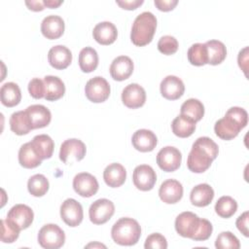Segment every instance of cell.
<instances>
[{
  "label": "cell",
  "instance_id": "17",
  "mask_svg": "<svg viewBox=\"0 0 249 249\" xmlns=\"http://www.w3.org/2000/svg\"><path fill=\"white\" fill-rule=\"evenodd\" d=\"M48 60L52 67L57 70H62L70 65L72 61V53L65 46H53L48 53Z\"/></svg>",
  "mask_w": 249,
  "mask_h": 249
},
{
  "label": "cell",
  "instance_id": "48",
  "mask_svg": "<svg viewBox=\"0 0 249 249\" xmlns=\"http://www.w3.org/2000/svg\"><path fill=\"white\" fill-rule=\"evenodd\" d=\"M237 61L239 67L243 70L244 74L247 76V62H248V48L245 47L243 50H241L237 56Z\"/></svg>",
  "mask_w": 249,
  "mask_h": 249
},
{
  "label": "cell",
  "instance_id": "43",
  "mask_svg": "<svg viewBox=\"0 0 249 249\" xmlns=\"http://www.w3.org/2000/svg\"><path fill=\"white\" fill-rule=\"evenodd\" d=\"M226 115L231 117L233 121H235L241 126V128H244L247 125L248 114L245 109H243L241 107H236V106L231 107L227 111Z\"/></svg>",
  "mask_w": 249,
  "mask_h": 249
},
{
  "label": "cell",
  "instance_id": "27",
  "mask_svg": "<svg viewBox=\"0 0 249 249\" xmlns=\"http://www.w3.org/2000/svg\"><path fill=\"white\" fill-rule=\"evenodd\" d=\"M45 84V99L48 101H55L61 98L65 93V86L62 80L56 76L48 75L44 77Z\"/></svg>",
  "mask_w": 249,
  "mask_h": 249
},
{
  "label": "cell",
  "instance_id": "14",
  "mask_svg": "<svg viewBox=\"0 0 249 249\" xmlns=\"http://www.w3.org/2000/svg\"><path fill=\"white\" fill-rule=\"evenodd\" d=\"M160 89L165 99L176 100L184 94L185 86L183 81L177 76L168 75L160 82Z\"/></svg>",
  "mask_w": 249,
  "mask_h": 249
},
{
  "label": "cell",
  "instance_id": "26",
  "mask_svg": "<svg viewBox=\"0 0 249 249\" xmlns=\"http://www.w3.org/2000/svg\"><path fill=\"white\" fill-rule=\"evenodd\" d=\"M214 197V191L210 185L206 183L198 184L194 187L190 194V200L193 205L204 207L211 203Z\"/></svg>",
  "mask_w": 249,
  "mask_h": 249
},
{
  "label": "cell",
  "instance_id": "38",
  "mask_svg": "<svg viewBox=\"0 0 249 249\" xmlns=\"http://www.w3.org/2000/svg\"><path fill=\"white\" fill-rule=\"evenodd\" d=\"M21 230L8 218L1 220V241L4 243H13L18 238Z\"/></svg>",
  "mask_w": 249,
  "mask_h": 249
},
{
  "label": "cell",
  "instance_id": "45",
  "mask_svg": "<svg viewBox=\"0 0 249 249\" xmlns=\"http://www.w3.org/2000/svg\"><path fill=\"white\" fill-rule=\"evenodd\" d=\"M248 219H249V213H248V211H245L236 219V222H235V225H236V228L238 229V231L246 237L249 236Z\"/></svg>",
  "mask_w": 249,
  "mask_h": 249
},
{
  "label": "cell",
  "instance_id": "47",
  "mask_svg": "<svg viewBox=\"0 0 249 249\" xmlns=\"http://www.w3.org/2000/svg\"><path fill=\"white\" fill-rule=\"evenodd\" d=\"M116 3L124 10H135L139 6H141L144 1L143 0H124V1H116Z\"/></svg>",
  "mask_w": 249,
  "mask_h": 249
},
{
  "label": "cell",
  "instance_id": "31",
  "mask_svg": "<svg viewBox=\"0 0 249 249\" xmlns=\"http://www.w3.org/2000/svg\"><path fill=\"white\" fill-rule=\"evenodd\" d=\"M9 123L11 130L17 135H25L33 129L25 110L13 113Z\"/></svg>",
  "mask_w": 249,
  "mask_h": 249
},
{
  "label": "cell",
  "instance_id": "8",
  "mask_svg": "<svg viewBox=\"0 0 249 249\" xmlns=\"http://www.w3.org/2000/svg\"><path fill=\"white\" fill-rule=\"evenodd\" d=\"M182 161L181 152L172 146H166L160 149L157 155V163L159 167L165 172L177 170Z\"/></svg>",
  "mask_w": 249,
  "mask_h": 249
},
{
  "label": "cell",
  "instance_id": "11",
  "mask_svg": "<svg viewBox=\"0 0 249 249\" xmlns=\"http://www.w3.org/2000/svg\"><path fill=\"white\" fill-rule=\"evenodd\" d=\"M132 181L138 190L147 192L154 188L157 182V174L152 166L148 164H140L133 170Z\"/></svg>",
  "mask_w": 249,
  "mask_h": 249
},
{
  "label": "cell",
  "instance_id": "41",
  "mask_svg": "<svg viewBox=\"0 0 249 249\" xmlns=\"http://www.w3.org/2000/svg\"><path fill=\"white\" fill-rule=\"evenodd\" d=\"M212 231H213L212 224L208 220L202 218V219H200L197 231H196V233L194 234L192 239L195 240V241L207 240L210 237V235L212 233Z\"/></svg>",
  "mask_w": 249,
  "mask_h": 249
},
{
  "label": "cell",
  "instance_id": "5",
  "mask_svg": "<svg viewBox=\"0 0 249 249\" xmlns=\"http://www.w3.org/2000/svg\"><path fill=\"white\" fill-rule=\"evenodd\" d=\"M87 148L83 141L77 138H70L62 142L59 150V159L63 163L80 161L86 156Z\"/></svg>",
  "mask_w": 249,
  "mask_h": 249
},
{
  "label": "cell",
  "instance_id": "32",
  "mask_svg": "<svg viewBox=\"0 0 249 249\" xmlns=\"http://www.w3.org/2000/svg\"><path fill=\"white\" fill-rule=\"evenodd\" d=\"M98 65V54L91 47H86L79 53V66L85 73H90Z\"/></svg>",
  "mask_w": 249,
  "mask_h": 249
},
{
  "label": "cell",
  "instance_id": "21",
  "mask_svg": "<svg viewBox=\"0 0 249 249\" xmlns=\"http://www.w3.org/2000/svg\"><path fill=\"white\" fill-rule=\"evenodd\" d=\"M33 129L47 126L52 120L51 111L41 104L30 105L25 109Z\"/></svg>",
  "mask_w": 249,
  "mask_h": 249
},
{
  "label": "cell",
  "instance_id": "49",
  "mask_svg": "<svg viewBox=\"0 0 249 249\" xmlns=\"http://www.w3.org/2000/svg\"><path fill=\"white\" fill-rule=\"evenodd\" d=\"M25 5L29 10L34 12L43 11L45 9V5L43 1H25Z\"/></svg>",
  "mask_w": 249,
  "mask_h": 249
},
{
  "label": "cell",
  "instance_id": "28",
  "mask_svg": "<svg viewBox=\"0 0 249 249\" xmlns=\"http://www.w3.org/2000/svg\"><path fill=\"white\" fill-rule=\"evenodd\" d=\"M172 132L180 137L186 138L191 136L196 130V122L185 115H178L171 124Z\"/></svg>",
  "mask_w": 249,
  "mask_h": 249
},
{
  "label": "cell",
  "instance_id": "42",
  "mask_svg": "<svg viewBox=\"0 0 249 249\" xmlns=\"http://www.w3.org/2000/svg\"><path fill=\"white\" fill-rule=\"evenodd\" d=\"M144 247L146 249H166L167 241L162 234L159 232H155L150 234L146 238Z\"/></svg>",
  "mask_w": 249,
  "mask_h": 249
},
{
  "label": "cell",
  "instance_id": "35",
  "mask_svg": "<svg viewBox=\"0 0 249 249\" xmlns=\"http://www.w3.org/2000/svg\"><path fill=\"white\" fill-rule=\"evenodd\" d=\"M49 181L43 174H35L28 179L27 189L33 196H43L49 191Z\"/></svg>",
  "mask_w": 249,
  "mask_h": 249
},
{
  "label": "cell",
  "instance_id": "9",
  "mask_svg": "<svg viewBox=\"0 0 249 249\" xmlns=\"http://www.w3.org/2000/svg\"><path fill=\"white\" fill-rule=\"evenodd\" d=\"M60 217L69 227L79 226L84 218L83 207L74 198L65 199L60 205Z\"/></svg>",
  "mask_w": 249,
  "mask_h": 249
},
{
  "label": "cell",
  "instance_id": "36",
  "mask_svg": "<svg viewBox=\"0 0 249 249\" xmlns=\"http://www.w3.org/2000/svg\"><path fill=\"white\" fill-rule=\"evenodd\" d=\"M237 210V202L231 196H221L216 204H215V211L218 216L222 218H230L231 217Z\"/></svg>",
  "mask_w": 249,
  "mask_h": 249
},
{
  "label": "cell",
  "instance_id": "19",
  "mask_svg": "<svg viewBox=\"0 0 249 249\" xmlns=\"http://www.w3.org/2000/svg\"><path fill=\"white\" fill-rule=\"evenodd\" d=\"M133 62L130 57L126 55H120L112 61L110 65V75L116 81H124L133 72Z\"/></svg>",
  "mask_w": 249,
  "mask_h": 249
},
{
  "label": "cell",
  "instance_id": "12",
  "mask_svg": "<svg viewBox=\"0 0 249 249\" xmlns=\"http://www.w3.org/2000/svg\"><path fill=\"white\" fill-rule=\"evenodd\" d=\"M99 185L97 179L88 172H81L75 175L73 179L74 191L83 197H90L98 191Z\"/></svg>",
  "mask_w": 249,
  "mask_h": 249
},
{
  "label": "cell",
  "instance_id": "24",
  "mask_svg": "<svg viewBox=\"0 0 249 249\" xmlns=\"http://www.w3.org/2000/svg\"><path fill=\"white\" fill-rule=\"evenodd\" d=\"M42 158L32 142L21 145L18 151V162L24 168H35L42 163Z\"/></svg>",
  "mask_w": 249,
  "mask_h": 249
},
{
  "label": "cell",
  "instance_id": "37",
  "mask_svg": "<svg viewBox=\"0 0 249 249\" xmlns=\"http://www.w3.org/2000/svg\"><path fill=\"white\" fill-rule=\"evenodd\" d=\"M188 60L195 66H202L207 63V50L205 44L196 43L188 50Z\"/></svg>",
  "mask_w": 249,
  "mask_h": 249
},
{
  "label": "cell",
  "instance_id": "34",
  "mask_svg": "<svg viewBox=\"0 0 249 249\" xmlns=\"http://www.w3.org/2000/svg\"><path fill=\"white\" fill-rule=\"evenodd\" d=\"M32 144L36 148L37 152L41 156L42 160H47L52 158L54 148V143L53 139L47 134H39L34 136L32 139Z\"/></svg>",
  "mask_w": 249,
  "mask_h": 249
},
{
  "label": "cell",
  "instance_id": "23",
  "mask_svg": "<svg viewBox=\"0 0 249 249\" xmlns=\"http://www.w3.org/2000/svg\"><path fill=\"white\" fill-rule=\"evenodd\" d=\"M241 129V126L227 115H225L224 118L218 120L214 125V131L216 135L223 140L233 139L238 135Z\"/></svg>",
  "mask_w": 249,
  "mask_h": 249
},
{
  "label": "cell",
  "instance_id": "4",
  "mask_svg": "<svg viewBox=\"0 0 249 249\" xmlns=\"http://www.w3.org/2000/svg\"><path fill=\"white\" fill-rule=\"evenodd\" d=\"M37 238L43 248L58 249L65 242V233L57 225L47 224L40 229Z\"/></svg>",
  "mask_w": 249,
  "mask_h": 249
},
{
  "label": "cell",
  "instance_id": "18",
  "mask_svg": "<svg viewBox=\"0 0 249 249\" xmlns=\"http://www.w3.org/2000/svg\"><path fill=\"white\" fill-rule=\"evenodd\" d=\"M64 20L56 15L47 16L41 22V32L50 40H55L61 37L64 32Z\"/></svg>",
  "mask_w": 249,
  "mask_h": 249
},
{
  "label": "cell",
  "instance_id": "46",
  "mask_svg": "<svg viewBox=\"0 0 249 249\" xmlns=\"http://www.w3.org/2000/svg\"><path fill=\"white\" fill-rule=\"evenodd\" d=\"M155 6L162 12H169L178 4L177 0H155Z\"/></svg>",
  "mask_w": 249,
  "mask_h": 249
},
{
  "label": "cell",
  "instance_id": "50",
  "mask_svg": "<svg viewBox=\"0 0 249 249\" xmlns=\"http://www.w3.org/2000/svg\"><path fill=\"white\" fill-rule=\"evenodd\" d=\"M44 5L45 7H48V8H51V9H55L57 7H59L63 1L62 0H44Z\"/></svg>",
  "mask_w": 249,
  "mask_h": 249
},
{
  "label": "cell",
  "instance_id": "2",
  "mask_svg": "<svg viewBox=\"0 0 249 249\" xmlns=\"http://www.w3.org/2000/svg\"><path fill=\"white\" fill-rule=\"evenodd\" d=\"M157 28V18L151 12L139 14L132 24L130 39L138 47H143L152 42Z\"/></svg>",
  "mask_w": 249,
  "mask_h": 249
},
{
  "label": "cell",
  "instance_id": "20",
  "mask_svg": "<svg viewBox=\"0 0 249 249\" xmlns=\"http://www.w3.org/2000/svg\"><path fill=\"white\" fill-rule=\"evenodd\" d=\"M133 147L140 152L146 153L153 151L158 143V138L156 134L149 129H138L136 130L131 138Z\"/></svg>",
  "mask_w": 249,
  "mask_h": 249
},
{
  "label": "cell",
  "instance_id": "10",
  "mask_svg": "<svg viewBox=\"0 0 249 249\" xmlns=\"http://www.w3.org/2000/svg\"><path fill=\"white\" fill-rule=\"evenodd\" d=\"M200 218L190 211L180 213L175 219V230L183 237L191 238L194 236L199 226Z\"/></svg>",
  "mask_w": 249,
  "mask_h": 249
},
{
  "label": "cell",
  "instance_id": "33",
  "mask_svg": "<svg viewBox=\"0 0 249 249\" xmlns=\"http://www.w3.org/2000/svg\"><path fill=\"white\" fill-rule=\"evenodd\" d=\"M181 114L191 118L196 123L200 121L204 115V106L198 99L190 98L181 105Z\"/></svg>",
  "mask_w": 249,
  "mask_h": 249
},
{
  "label": "cell",
  "instance_id": "7",
  "mask_svg": "<svg viewBox=\"0 0 249 249\" xmlns=\"http://www.w3.org/2000/svg\"><path fill=\"white\" fill-rule=\"evenodd\" d=\"M115 213L114 203L107 198H99L92 202L89 209V216L94 225H102L108 222Z\"/></svg>",
  "mask_w": 249,
  "mask_h": 249
},
{
  "label": "cell",
  "instance_id": "15",
  "mask_svg": "<svg viewBox=\"0 0 249 249\" xmlns=\"http://www.w3.org/2000/svg\"><path fill=\"white\" fill-rule=\"evenodd\" d=\"M159 196L164 203L174 204L183 196V186L175 179H167L161 183L159 190Z\"/></svg>",
  "mask_w": 249,
  "mask_h": 249
},
{
  "label": "cell",
  "instance_id": "51",
  "mask_svg": "<svg viewBox=\"0 0 249 249\" xmlns=\"http://www.w3.org/2000/svg\"><path fill=\"white\" fill-rule=\"evenodd\" d=\"M86 247H103V248H105L106 246L103 244H100V243H89Z\"/></svg>",
  "mask_w": 249,
  "mask_h": 249
},
{
  "label": "cell",
  "instance_id": "6",
  "mask_svg": "<svg viewBox=\"0 0 249 249\" xmlns=\"http://www.w3.org/2000/svg\"><path fill=\"white\" fill-rule=\"evenodd\" d=\"M110 85L103 77L96 76L89 79L85 87L87 98L94 103H101L107 100L110 95Z\"/></svg>",
  "mask_w": 249,
  "mask_h": 249
},
{
  "label": "cell",
  "instance_id": "25",
  "mask_svg": "<svg viewBox=\"0 0 249 249\" xmlns=\"http://www.w3.org/2000/svg\"><path fill=\"white\" fill-rule=\"evenodd\" d=\"M103 179L106 185L111 188L121 187L126 179V170L121 163H110L103 171Z\"/></svg>",
  "mask_w": 249,
  "mask_h": 249
},
{
  "label": "cell",
  "instance_id": "22",
  "mask_svg": "<svg viewBox=\"0 0 249 249\" xmlns=\"http://www.w3.org/2000/svg\"><path fill=\"white\" fill-rule=\"evenodd\" d=\"M92 36L100 45H111L118 37V30L111 21H101L94 26Z\"/></svg>",
  "mask_w": 249,
  "mask_h": 249
},
{
  "label": "cell",
  "instance_id": "16",
  "mask_svg": "<svg viewBox=\"0 0 249 249\" xmlns=\"http://www.w3.org/2000/svg\"><path fill=\"white\" fill-rule=\"evenodd\" d=\"M7 218L15 223L20 230L27 229L33 222V210L25 204H16L8 212Z\"/></svg>",
  "mask_w": 249,
  "mask_h": 249
},
{
  "label": "cell",
  "instance_id": "3",
  "mask_svg": "<svg viewBox=\"0 0 249 249\" xmlns=\"http://www.w3.org/2000/svg\"><path fill=\"white\" fill-rule=\"evenodd\" d=\"M111 236L117 244L131 246L138 242L141 236V227L136 220L124 217L113 225Z\"/></svg>",
  "mask_w": 249,
  "mask_h": 249
},
{
  "label": "cell",
  "instance_id": "40",
  "mask_svg": "<svg viewBox=\"0 0 249 249\" xmlns=\"http://www.w3.org/2000/svg\"><path fill=\"white\" fill-rule=\"evenodd\" d=\"M178 46L179 45L176 38L170 35L162 36L158 42V50L165 55H171L175 53L178 50Z\"/></svg>",
  "mask_w": 249,
  "mask_h": 249
},
{
  "label": "cell",
  "instance_id": "39",
  "mask_svg": "<svg viewBox=\"0 0 249 249\" xmlns=\"http://www.w3.org/2000/svg\"><path fill=\"white\" fill-rule=\"evenodd\" d=\"M215 247L217 249H238L239 240L231 231H222L216 238Z\"/></svg>",
  "mask_w": 249,
  "mask_h": 249
},
{
  "label": "cell",
  "instance_id": "1",
  "mask_svg": "<svg viewBox=\"0 0 249 249\" xmlns=\"http://www.w3.org/2000/svg\"><path fill=\"white\" fill-rule=\"evenodd\" d=\"M219 153L218 145L209 137H198L193 144L187 159L188 168L195 173L206 171Z\"/></svg>",
  "mask_w": 249,
  "mask_h": 249
},
{
  "label": "cell",
  "instance_id": "44",
  "mask_svg": "<svg viewBox=\"0 0 249 249\" xmlns=\"http://www.w3.org/2000/svg\"><path fill=\"white\" fill-rule=\"evenodd\" d=\"M28 91L29 94L35 99H40L43 97L45 98L46 89L44 81L39 78H33L32 80H30V82L28 83Z\"/></svg>",
  "mask_w": 249,
  "mask_h": 249
},
{
  "label": "cell",
  "instance_id": "30",
  "mask_svg": "<svg viewBox=\"0 0 249 249\" xmlns=\"http://www.w3.org/2000/svg\"><path fill=\"white\" fill-rule=\"evenodd\" d=\"M207 50V63L218 65L222 63L227 56V49L223 42L219 40H209L204 43Z\"/></svg>",
  "mask_w": 249,
  "mask_h": 249
},
{
  "label": "cell",
  "instance_id": "13",
  "mask_svg": "<svg viewBox=\"0 0 249 249\" xmlns=\"http://www.w3.org/2000/svg\"><path fill=\"white\" fill-rule=\"evenodd\" d=\"M122 101L127 108H139L145 104L146 91L138 84H129L122 91Z\"/></svg>",
  "mask_w": 249,
  "mask_h": 249
},
{
  "label": "cell",
  "instance_id": "29",
  "mask_svg": "<svg viewBox=\"0 0 249 249\" xmlns=\"http://www.w3.org/2000/svg\"><path fill=\"white\" fill-rule=\"evenodd\" d=\"M1 102L6 107H14L20 102L21 92L19 87L14 82L5 83L0 89Z\"/></svg>",
  "mask_w": 249,
  "mask_h": 249
}]
</instances>
